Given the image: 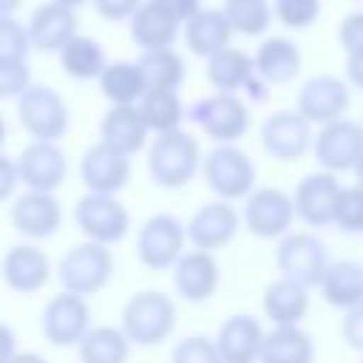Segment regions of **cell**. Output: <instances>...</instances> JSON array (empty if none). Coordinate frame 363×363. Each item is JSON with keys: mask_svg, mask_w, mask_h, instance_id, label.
Instances as JSON below:
<instances>
[{"mask_svg": "<svg viewBox=\"0 0 363 363\" xmlns=\"http://www.w3.org/2000/svg\"><path fill=\"white\" fill-rule=\"evenodd\" d=\"M201 162L204 156H201L199 139L182 128L170 133H159L147 150V173L164 190L190 184L193 176L201 170Z\"/></svg>", "mask_w": 363, "mask_h": 363, "instance_id": "obj_1", "label": "cell"}, {"mask_svg": "<svg viewBox=\"0 0 363 363\" xmlns=\"http://www.w3.org/2000/svg\"><path fill=\"white\" fill-rule=\"evenodd\" d=\"M122 329L133 346H159L176 329V303L156 289L136 292L122 306Z\"/></svg>", "mask_w": 363, "mask_h": 363, "instance_id": "obj_2", "label": "cell"}, {"mask_svg": "<svg viewBox=\"0 0 363 363\" xmlns=\"http://www.w3.org/2000/svg\"><path fill=\"white\" fill-rule=\"evenodd\" d=\"M201 173L207 187L216 193V199L224 201H244L258 187L255 162L238 145H216L204 156Z\"/></svg>", "mask_w": 363, "mask_h": 363, "instance_id": "obj_3", "label": "cell"}, {"mask_svg": "<svg viewBox=\"0 0 363 363\" xmlns=\"http://www.w3.org/2000/svg\"><path fill=\"white\" fill-rule=\"evenodd\" d=\"M187 116L218 145H235L250 130V105L241 94L216 91L190 105Z\"/></svg>", "mask_w": 363, "mask_h": 363, "instance_id": "obj_4", "label": "cell"}, {"mask_svg": "<svg viewBox=\"0 0 363 363\" xmlns=\"http://www.w3.org/2000/svg\"><path fill=\"white\" fill-rule=\"evenodd\" d=\"M329 264L332 261H329L326 244L315 233L298 230V233H286L284 238H278L275 267H278L281 278H289L306 289H318Z\"/></svg>", "mask_w": 363, "mask_h": 363, "instance_id": "obj_5", "label": "cell"}, {"mask_svg": "<svg viewBox=\"0 0 363 363\" xmlns=\"http://www.w3.org/2000/svg\"><path fill=\"white\" fill-rule=\"evenodd\" d=\"M57 278H60L65 292H74L82 298L96 295L113 278V255L105 244L82 241L60 258Z\"/></svg>", "mask_w": 363, "mask_h": 363, "instance_id": "obj_6", "label": "cell"}, {"mask_svg": "<svg viewBox=\"0 0 363 363\" xmlns=\"http://www.w3.org/2000/svg\"><path fill=\"white\" fill-rule=\"evenodd\" d=\"M17 119L31 142H57L71 125V111L60 91L48 85H31L17 99Z\"/></svg>", "mask_w": 363, "mask_h": 363, "instance_id": "obj_7", "label": "cell"}, {"mask_svg": "<svg viewBox=\"0 0 363 363\" xmlns=\"http://www.w3.org/2000/svg\"><path fill=\"white\" fill-rule=\"evenodd\" d=\"M312 156L318 167L326 173H335V176L352 173L363 156V122L340 116L335 122L320 125L315 130Z\"/></svg>", "mask_w": 363, "mask_h": 363, "instance_id": "obj_8", "label": "cell"}, {"mask_svg": "<svg viewBox=\"0 0 363 363\" xmlns=\"http://www.w3.org/2000/svg\"><path fill=\"white\" fill-rule=\"evenodd\" d=\"M295 204H292V193L264 184L255 187L241 207V224L255 235V238H284L286 233H292V221H295Z\"/></svg>", "mask_w": 363, "mask_h": 363, "instance_id": "obj_9", "label": "cell"}, {"mask_svg": "<svg viewBox=\"0 0 363 363\" xmlns=\"http://www.w3.org/2000/svg\"><path fill=\"white\" fill-rule=\"evenodd\" d=\"M187 224H182L170 213L150 216L136 235V258L147 269H173L176 261L187 252Z\"/></svg>", "mask_w": 363, "mask_h": 363, "instance_id": "obj_10", "label": "cell"}, {"mask_svg": "<svg viewBox=\"0 0 363 363\" xmlns=\"http://www.w3.org/2000/svg\"><path fill=\"white\" fill-rule=\"evenodd\" d=\"M74 221L85 241L96 244H119L130 230V213L116 196L85 193L74 207Z\"/></svg>", "mask_w": 363, "mask_h": 363, "instance_id": "obj_11", "label": "cell"}, {"mask_svg": "<svg viewBox=\"0 0 363 363\" xmlns=\"http://www.w3.org/2000/svg\"><path fill=\"white\" fill-rule=\"evenodd\" d=\"M315 130L295 108L275 111L261 122V147L275 162H298L312 150Z\"/></svg>", "mask_w": 363, "mask_h": 363, "instance_id": "obj_12", "label": "cell"}, {"mask_svg": "<svg viewBox=\"0 0 363 363\" xmlns=\"http://www.w3.org/2000/svg\"><path fill=\"white\" fill-rule=\"evenodd\" d=\"M349 88L352 85L335 74H315L298 88L295 111L318 128L326 122H335L349 111V102H352Z\"/></svg>", "mask_w": 363, "mask_h": 363, "instance_id": "obj_13", "label": "cell"}, {"mask_svg": "<svg viewBox=\"0 0 363 363\" xmlns=\"http://www.w3.org/2000/svg\"><path fill=\"white\" fill-rule=\"evenodd\" d=\"M40 332L51 346H79V340L91 332L88 301L62 289L45 303L40 315Z\"/></svg>", "mask_w": 363, "mask_h": 363, "instance_id": "obj_14", "label": "cell"}, {"mask_svg": "<svg viewBox=\"0 0 363 363\" xmlns=\"http://www.w3.org/2000/svg\"><path fill=\"white\" fill-rule=\"evenodd\" d=\"M343 184L337 182L335 173L326 170H315L306 173L295 190H292V204H295V216L306 224V227H329L335 218V207H337V196H340Z\"/></svg>", "mask_w": 363, "mask_h": 363, "instance_id": "obj_15", "label": "cell"}, {"mask_svg": "<svg viewBox=\"0 0 363 363\" xmlns=\"http://www.w3.org/2000/svg\"><path fill=\"white\" fill-rule=\"evenodd\" d=\"M241 227V213L233 207V201L216 199L201 204L190 221H187V238L193 244V250H204V252H216L221 247H227L235 233Z\"/></svg>", "mask_w": 363, "mask_h": 363, "instance_id": "obj_16", "label": "cell"}, {"mask_svg": "<svg viewBox=\"0 0 363 363\" xmlns=\"http://www.w3.org/2000/svg\"><path fill=\"white\" fill-rule=\"evenodd\" d=\"M17 173L26 190L54 193L68 176V159L57 142H31L17 156Z\"/></svg>", "mask_w": 363, "mask_h": 363, "instance_id": "obj_17", "label": "cell"}, {"mask_svg": "<svg viewBox=\"0 0 363 363\" xmlns=\"http://www.w3.org/2000/svg\"><path fill=\"white\" fill-rule=\"evenodd\" d=\"M79 179L88 187V193L116 196L130 179V156L119 153L105 142H96L82 153Z\"/></svg>", "mask_w": 363, "mask_h": 363, "instance_id": "obj_18", "label": "cell"}, {"mask_svg": "<svg viewBox=\"0 0 363 363\" xmlns=\"http://www.w3.org/2000/svg\"><path fill=\"white\" fill-rule=\"evenodd\" d=\"M221 267L213 252L187 250L173 267V289L187 303H204L218 292Z\"/></svg>", "mask_w": 363, "mask_h": 363, "instance_id": "obj_19", "label": "cell"}, {"mask_svg": "<svg viewBox=\"0 0 363 363\" xmlns=\"http://www.w3.org/2000/svg\"><path fill=\"white\" fill-rule=\"evenodd\" d=\"M0 275L9 289L20 295H34L51 281V261L34 244H14L0 261Z\"/></svg>", "mask_w": 363, "mask_h": 363, "instance_id": "obj_20", "label": "cell"}, {"mask_svg": "<svg viewBox=\"0 0 363 363\" xmlns=\"http://www.w3.org/2000/svg\"><path fill=\"white\" fill-rule=\"evenodd\" d=\"M264 337H267V329L261 326L258 318L247 312H235L218 326L213 340L224 363H258Z\"/></svg>", "mask_w": 363, "mask_h": 363, "instance_id": "obj_21", "label": "cell"}, {"mask_svg": "<svg viewBox=\"0 0 363 363\" xmlns=\"http://www.w3.org/2000/svg\"><path fill=\"white\" fill-rule=\"evenodd\" d=\"M11 224L28 238H51L62 227V207L54 193L26 190L11 204Z\"/></svg>", "mask_w": 363, "mask_h": 363, "instance_id": "obj_22", "label": "cell"}, {"mask_svg": "<svg viewBox=\"0 0 363 363\" xmlns=\"http://www.w3.org/2000/svg\"><path fill=\"white\" fill-rule=\"evenodd\" d=\"M79 31H77V11L62 6V3H40L31 17H28V37H31V45L37 51H54L60 54V48L74 40Z\"/></svg>", "mask_w": 363, "mask_h": 363, "instance_id": "obj_23", "label": "cell"}, {"mask_svg": "<svg viewBox=\"0 0 363 363\" xmlns=\"http://www.w3.org/2000/svg\"><path fill=\"white\" fill-rule=\"evenodd\" d=\"M309 306H312L309 289L289 278H281V275L275 281H269L261 295L264 318L272 326H301L303 318L309 315Z\"/></svg>", "mask_w": 363, "mask_h": 363, "instance_id": "obj_24", "label": "cell"}, {"mask_svg": "<svg viewBox=\"0 0 363 363\" xmlns=\"http://www.w3.org/2000/svg\"><path fill=\"white\" fill-rule=\"evenodd\" d=\"M318 292L323 303H329L332 309L349 312L360 306L363 303V261H354V258L332 261L318 284Z\"/></svg>", "mask_w": 363, "mask_h": 363, "instance_id": "obj_25", "label": "cell"}, {"mask_svg": "<svg viewBox=\"0 0 363 363\" xmlns=\"http://www.w3.org/2000/svg\"><path fill=\"white\" fill-rule=\"evenodd\" d=\"M147 122L139 113V105H111L99 125V142L116 147L125 156L139 153L147 145Z\"/></svg>", "mask_w": 363, "mask_h": 363, "instance_id": "obj_26", "label": "cell"}, {"mask_svg": "<svg viewBox=\"0 0 363 363\" xmlns=\"http://www.w3.org/2000/svg\"><path fill=\"white\" fill-rule=\"evenodd\" d=\"M255 74L272 88V85H289L303 65L301 48L289 37H267L261 40L258 51L252 54Z\"/></svg>", "mask_w": 363, "mask_h": 363, "instance_id": "obj_27", "label": "cell"}, {"mask_svg": "<svg viewBox=\"0 0 363 363\" xmlns=\"http://www.w3.org/2000/svg\"><path fill=\"white\" fill-rule=\"evenodd\" d=\"M233 26L227 20V14L221 9H201L196 17H190L182 26V37L184 45L190 48V54L210 60L213 54L224 51L233 40Z\"/></svg>", "mask_w": 363, "mask_h": 363, "instance_id": "obj_28", "label": "cell"}, {"mask_svg": "<svg viewBox=\"0 0 363 363\" xmlns=\"http://www.w3.org/2000/svg\"><path fill=\"white\" fill-rule=\"evenodd\" d=\"M130 28V43L139 51H159V48H173L182 26L167 17L162 9H156L150 0H145L139 6V11L128 20Z\"/></svg>", "mask_w": 363, "mask_h": 363, "instance_id": "obj_29", "label": "cell"}, {"mask_svg": "<svg viewBox=\"0 0 363 363\" xmlns=\"http://www.w3.org/2000/svg\"><path fill=\"white\" fill-rule=\"evenodd\" d=\"M204 74H207V82L216 88V91H224V94H238L250 85V79L255 77V60L241 51V48H233L227 45L224 51L213 54L204 65Z\"/></svg>", "mask_w": 363, "mask_h": 363, "instance_id": "obj_30", "label": "cell"}, {"mask_svg": "<svg viewBox=\"0 0 363 363\" xmlns=\"http://www.w3.org/2000/svg\"><path fill=\"white\" fill-rule=\"evenodd\" d=\"M315 340L303 326H272L264 337L258 363H312Z\"/></svg>", "mask_w": 363, "mask_h": 363, "instance_id": "obj_31", "label": "cell"}, {"mask_svg": "<svg viewBox=\"0 0 363 363\" xmlns=\"http://www.w3.org/2000/svg\"><path fill=\"white\" fill-rule=\"evenodd\" d=\"M96 82H99L102 96L111 105H139V99L147 94L145 74H142L139 62H130V60L108 62V68L102 71V77Z\"/></svg>", "mask_w": 363, "mask_h": 363, "instance_id": "obj_32", "label": "cell"}, {"mask_svg": "<svg viewBox=\"0 0 363 363\" xmlns=\"http://www.w3.org/2000/svg\"><path fill=\"white\" fill-rule=\"evenodd\" d=\"M60 68L65 77L71 79H99L102 71L108 68V60H105V48L88 37V34H77L74 40H68L62 48H60Z\"/></svg>", "mask_w": 363, "mask_h": 363, "instance_id": "obj_33", "label": "cell"}, {"mask_svg": "<svg viewBox=\"0 0 363 363\" xmlns=\"http://www.w3.org/2000/svg\"><path fill=\"white\" fill-rule=\"evenodd\" d=\"M130 346L122 326H91L77 352L82 363H128Z\"/></svg>", "mask_w": 363, "mask_h": 363, "instance_id": "obj_34", "label": "cell"}, {"mask_svg": "<svg viewBox=\"0 0 363 363\" xmlns=\"http://www.w3.org/2000/svg\"><path fill=\"white\" fill-rule=\"evenodd\" d=\"M136 62L145 74L147 91H179L187 77V65L176 48L142 51V57Z\"/></svg>", "mask_w": 363, "mask_h": 363, "instance_id": "obj_35", "label": "cell"}, {"mask_svg": "<svg viewBox=\"0 0 363 363\" xmlns=\"http://www.w3.org/2000/svg\"><path fill=\"white\" fill-rule=\"evenodd\" d=\"M139 113L147 122L150 133H156V136L159 133L179 130L182 122H184V116H187L179 91H147L139 99Z\"/></svg>", "mask_w": 363, "mask_h": 363, "instance_id": "obj_36", "label": "cell"}, {"mask_svg": "<svg viewBox=\"0 0 363 363\" xmlns=\"http://www.w3.org/2000/svg\"><path fill=\"white\" fill-rule=\"evenodd\" d=\"M221 11L227 14L233 31L244 37H261L275 17L269 0H224Z\"/></svg>", "mask_w": 363, "mask_h": 363, "instance_id": "obj_37", "label": "cell"}, {"mask_svg": "<svg viewBox=\"0 0 363 363\" xmlns=\"http://www.w3.org/2000/svg\"><path fill=\"white\" fill-rule=\"evenodd\" d=\"M332 227H337L343 235H363V187L360 184H343L335 207Z\"/></svg>", "mask_w": 363, "mask_h": 363, "instance_id": "obj_38", "label": "cell"}, {"mask_svg": "<svg viewBox=\"0 0 363 363\" xmlns=\"http://www.w3.org/2000/svg\"><path fill=\"white\" fill-rule=\"evenodd\" d=\"M272 11L286 28H309L320 17V0H272Z\"/></svg>", "mask_w": 363, "mask_h": 363, "instance_id": "obj_39", "label": "cell"}, {"mask_svg": "<svg viewBox=\"0 0 363 363\" xmlns=\"http://www.w3.org/2000/svg\"><path fill=\"white\" fill-rule=\"evenodd\" d=\"M31 48L28 26L17 17H0V60H26Z\"/></svg>", "mask_w": 363, "mask_h": 363, "instance_id": "obj_40", "label": "cell"}, {"mask_svg": "<svg viewBox=\"0 0 363 363\" xmlns=\"http://www.w3.org/2000/svg\"><path fill=\"white\" fill-rule=\"evenodd\" d=\"M170 363H224V360L218 354L216 340L201 337V335H190L173 346Z\"/></svg>", "mask_w": 363, "mask_h": 363, "instance_id": "obj_41", "label": "cell"}, {"mask_svg": "<svg viewBox=\"0 0 363 363\" xmlns=\"http://www.w3.org/2000/svg\"><path fill=\"white\" fill-rule=\"evenodd\" d=\"M31 88L26 60H0V99H20Z\"/></svg>", "mask_w": 363, "mask_h": 363, "instance_id": "obj_42", "label": "cell"}, {"mask_svg": "<svg viewBox=\"0 0 363 363\" xmlns=\"http://www.w3.org/2000/svg\"><path fill=\"white\" fill-rule=\"evenodd\" d=\"M337 40H340L346 57L363 54V11H352V14H346V17L340 20Z\"/></svg>", "mask_w": 363, "mask_h": 363, "instance_id": "obj_43", "label": "cell"}, {"mask_svg": "<svg viewBox=\"0 0 363 363\" xmlns=\"http://www.w3.org/2000/svg\"><path fill=\"white\" fill-rule=\"evenodd\" d=\"M91 3H94L96 14H99L102 20H108V23H122V20H130V17L139 11V6H142L145 0H91Z\"/></svg>", "mask_w": 363, "mask_h": 363, "instance_id": "obj_44", "label": "cell"}, {"mask_svg": "<svg viewBox=\"0 0 363 363\" xmlns=\"http://www.w3.org/2000/svg\"><path fill=\"white\" fill-rule=\"evenodd\" d=\"M340 335H343V343L354 352L363 354V303L343 312L340 318Z\"/></svg>", "mask_w": 363, "mask_h": 363, "instance_id": "obj_45", "label": "cell"}, {"mask_svg": "<svg viewBox=\"0 0 363 363\" xmlns=\"http://www.w3.org/2000/svg\"><path fill=\"white\" fill-rule=\"evenodd\" d=\"M156 9H162L167 17H173L179 26H184L190 17L201 11V0H150Z\"/></svg>", "mask_w": 363, "mask_h": 363, "instance_id": "obj_46", "label": "cell"}, {"mask_svg": "<svg viewBox=\"0 0 363 363\" xmlns=\"http://www.w3.org/2000/svg\"><path fill=\"white\" fill-rule=\"evenodd\" d=\"M20 184V173H17V162L9 159L3 150H0V201H9L14 196Z\"/></svg>", "mask_w": 363, "mask_h": 363, "instance_id": "obj_47", "label": "cell"}, {"mask_svg": "<svg viewBox=\"0 0 363 363\" xmlns=\"http://www.w3.org/2000/svg\"><path fill=\"white\" fill-rule=\"evenodd\" d=\"M17 354V337L9 323L0 320V363H9Z\"/></svg>", "mask_w": 363, "mask_h": 363, "instance_id": "obj_48", "label": "cell"}, {"mask_svg": "<svg viewBox=\"0 0 363 363\" xmlns=\"http://www.w3.org/2000/svg\"><path fill=\"white\" fill-rule=\"evenodd\" d=\"M346 82L357 91H363V54L346 57Z\"/></svg>", "mask_w": 363, "mask_h": 363, "instance_id": "obj_49", "label": "cell"}, {"mask_svg": "<svg viewBox=\"0 0 363 363\" xmlns=\"http://www.w3.org/2000/svg\"><path fill=\"white\" fill-rule=\"evenodd\" d=\"M9 363H48L43 354H37V352H17Z\"/></svg>", "mask_w": 363, "mask_h": 363, "instance_id": "obj_50", "label": "cell"}, {"mask_svg": "<svg viewBox=\"0 0 363 363\" xmlns=\"http://www.w3.org/2000/svg\"><path fill=\"white\" fill-rule=\"evenodd\" d=\"M23 6V0H0V17H14V11Z\"/></svg>", "mask_w": 363, "mask_h": 363, "instance_id": "obj_51", "label": "cell"}, {"mask_svg": "<svg viewBox=\"0 0 363 363\" xmlns=\"http://www.w3.org/2000/svg\"><path fill=\"white\" fill-rule=\"evenodd\" d=\"M352 176H354V184H360V187H363V156H360V162L354 164V170H352Z\"/></svg>", "mask_w": 363, "mask_h": 363, "instance_id": "obj_52", "label": "cell"}, {"mask_svg": "<svg viewBox=\"0 0 363 363\" xmlns=\"http://www.w3.org/2000/svg\"><path fill=\"white\" fill-rule=\"evenodd\" d=\"M6 136H9V128H6V119H3V113H0V147L6 145Z\"/></svg>", "mask_w": 363, "mask_h": 363, "instance_id": "obj_53", "label": "cell"}, {"mask_svg": "<svg viewBox=\"0 0 363 363\" xmlns=\"http://www.w3.org/2000/svg\"><path fill=\"white\" fill-rule=\"evenodd\" d=\"M54 3H62V6H68V9H79V6H85L88 0H54Z\"/></svg>", "mask_w": 363, "mask_h": 363, "instance_id": "obj_54", "label": "cell"}, {"mask_svg": "<svg viewBox=\"0 0 363 363\" xmlns=\"http://www.w3.org/2000/svg\"><path fill=\"white\" fill-rule=\"evenodd\" d=\"M360 363H363V357H360Z\"/></svg>", "mask_w": 363, "mask_h": 363, "instance_id": "obj_55", "label": "cell"}, {"mask_svg": "<svg viewBox=\"0 0 363 363\" xmlns=\"http://www.w3.org/2000/svg\"><path fill=\"white\" fill-rule=\"evenodd\" d=\"M360 122H363V119H360Z\"/></svg>", "mask_w": 363, "mask_h": 363, "instance_id": "obj_56", "label": "cell"}]
</instances>
